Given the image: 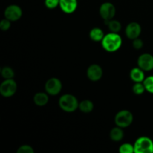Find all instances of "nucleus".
<instances>
[{
  "label": "nucleus",
  "mask_w": 153,
  "mask_h": 153,
  "mask_svg": "<svg viewBox=\"0 0 153 153\" xmlns=\"http://www.w3.org/2000/svg\"><path fill=\"white\" fill-rule=\"evenodd\" d=\"M17 153H34V150L33 149V148L31 147V146L27 144L22 145V146H19L18 148L17 151H16Z\"/></svg>",
  "instance_id": "5701e85b"
},
{
  "label": "nucleus",
  "mask_w": 153,
  "mask_h": 153,
  "mask_svg": "<svg viewBox=\"0 0 153 153\" xmlns=\"http://www.w3.org/2000/svg\"><path fill=\"white\" fill-rule=\"evenodd\" d=\"M102 68L99 64H91L87 70V76L92 82H97L102 77Z\"/></svg>",
  "instance_id": "9b49d317"
},
{
  "label": "nucleus",
  "mask_w": 153,
  "mask_h": 153,
  "mask_svg": "<svg viewBox=\"0 0 153 153\" xmlns=\"http://www.w3.org/2000/svg\"><path fill=\"white\" fill-rule=\"evenodd\" d=\"M60 8L65 13H73L78 7L77 0H60Z\"/></svg>",
  "instance_id": "f8f14e48"
},
{
  "label": "nucleus",
  "mask_w": 153,
  "mask_h": 153,
  "mask_svg": "<svg viewBox=\"0 0 153 153\" xmlns=\"http://www.w3.org/2000/svg\"><path fill=\"white\" fill-rule=\"evenodd\" d=\"M101 43L102 46L106 52H114L121 47L123 40L117 33L110 32L104 36Z\"/></svg>",
  "instance_id": "f257e3e1"
},
{
  "label": "nucleus",
  "mask_w": 153,
  "mask_h": 153,
  "mask_svg": "<svg viewBox=\"0 0 153 153\" xmlns=\"http://www.w3.org/2000/svg\"><path fill=\"white\" fill-rule=\"evenodd\" d=\"M1 75L3 79H13L15 73L13 69L10 67H4L1 70Z\"/></svg>",
  "instance_id": "6ab92c4d"
},
{
  "label": "nucleus",
  "mask_w": 153,
  "mask_h": 153,
  "mask_svg": "<svg viewBox=\"0 0 153 153\" xmlns=\"http://www.w3.org/2000/svg\"><path fill=\"white\" fill-rule=\"evenodd\" d=\"M60 0H45L44 4L47 8L54 9L59 6Z\"/></svg>",
  "instance_id": "b1692460"
},
{
  "label": "nucleus",
  "mask_w": 153,
  "mask_h": 153,
  "mask_svg": "<svg viewBox=\"0 0 153 153\" xmlns=\"http://www.w3.org/2000/svg\"><path fill=\"white\" fill-rule=\"evenodd\" d=\"M137 66L143 71L153 70V55L149 53H143L137 58Z\"/></svg>",
  "instance_id": "1a4fd4ad"
},
{
  "label": "nucleus",
  "mask_w": 153,
  "mask_h": 153,
  "mask_svg": "<svg viewBox=\"0 0 153 153\" xmlns=\"http://www.w3.org/2000/svg\"><path fill=\"white\" fill-rule=\"evenodd\" d=\"M133 114L128 110L120 111L117 113L114 117V122L117 126L120 128H127L131 125L133 122Z\"/></svg>",
  "instance_id": "20e7f679"
},
{
  "label": "nucleus",
  "mask_w": 153,
  "mask_h": 153,
  "mask_svg": "<svg viewBox=\"0 0 153 153\" xmlns=\"http://www.w3.org/2000/svg\"><path fill=\"white\" fill-rule=\"evenodd\" d=\"M10 25H11V21L4 18V19H1L0 22V29L1 31H7L10 29Z\"/></svg>",
  "instance_id": "393cba45"
},
{
  "label": "nucleus",
  "mask_w": 153,
  "mask_h": 153,
  "mask_svg": "<svg viewBox=\"0 0 153 153\" xmlns=\"http://www.w3.org/2000/svg\"><path fill=\"white\" fill-rule=\"evenodd\" d=\"M100 15L104 20H110L116 14V7L111 2H104L100 5Z\"/></svg>",
  "instance_id": "0eeeda50"
},
{
  "label": "nucleus",
  "mask_w": 153,
  "mask_h": 153,
  "mask_svg": "<svg viewBox=\"0 0 153 153\" xmlns=\"http://www.w3.org/2000/svg\"><path fill=\"white\" fill-rule=\"evenodd\" d=\"M146 91L143 82H135L132 87V91L136 95H142Z\"/></svg>",
  "instance_id": "aec40b11"
},
{
  "label": "nucleus",
  "mask_w": 153,
  "mask_h": 153,
  "mask_svg": "<svg viewBox=\"0 0 153 153\" xmlns=\"http://www.w3.org/2000/svg\"><path fill=\"white\" fill-rule=\"evenodd\" d=\"M132 46L134 47V49H140L143 46V42L141 39H140L139 37L134 39L132 41Z\"/></svg>",
  "instance_id": "a878e982"
},
{
  "label": "nucleus",
  "mask_w": 153,
  "mask_h": 153,
  "mask_svg": "<svg viewBox=\"0 0 153 153\" xmlns=\"http://www.w3.org/2000/svg\"><path fill=\"white\" fill-rule=\"evenodd\" d=\"M130 79L135 82H143L145 79L144 71L140 67H134L131 70L129 73Z\"/></svg>",
  "instance_id": "ddd939ff"
},
{
  "label": "nucleus",
  "mask_w": 153,
  "mask_h": 153,
  "mask_svg": "<svg viewBox=\"0 0 153 153\" xmlns=\"http://www.w3.org/2000/svg\"><path fill=\"white\" fill-rule=\"evenodd\" d=\"M119 152L120 153H133L134 152V145L128 143H123L119 148Z\"/></svg>",
  "instance_id": "4be33fe9"
},
{
  "label": "nucleus",
  "mask_w": 153,
  "mask_h": 153,
  "mask_svg": "<svg viewBox=\"0 0 153 153\" xmlns=\"http://www.w3.org/2000/svg\"><path fill=\"white\" fill-rule=\"evenodd\" d=\"M105 34L102 30L101 28L96 27V28H93L90 31L89 37L94 42H101L102 40L103 37H104Z\"/></svg>",
  "instance_id": "2eb2a0df"
},
{
  "label": "nucleus",
  "mask_w": 153,
  "mask_h": 153,
  "mask_svg": "<svg viewBox=\"0 0 153 153\" xmlns=\"http://www.w3.org/2000/svg\"><path fill=\"white\" fill-rule=\"evenodd\" d=\"M58 105L64 111L72 113L76 111L79 108V102L75 96L70 94H66L60 97Z\"/></svg>",
  "instance_id": "f03ea898"
},
{
  "label": "nucleus",
  "mask_w": 153,
  "mask_h": 153,
  "mask_svg": "<svg viewBox=\"0 0 153 153\" xmlns=\"http://www.w3.org/2000/svg\"><path fill=\"white\" fill-rule=\"evenodd\" d=\"M126 35L129 40H134L141 34V26L138 22H131L127 25L125 30Z\"/></svg>",
  "instance_id": "9d476101"
},
{
  "label": "nucleus",
  "mask_w": 153,
  "mask_h": 153,
  "mask_svg": "<svg viewBox=\"0 0 153 153\" xmlns=\"http://www.w3.org/2000/svg\"><path fill=\"white\" fill-rule=\"evenodd\" d=\"M17 90L16 82L13 79H4L0 85V94L2 97L8 98L15 94Z\"/></svg>",
  "instance_id": "39448f33"
},
{
  "label": "nucleus",
  "mask_w": 153,
  "mask_h": 153,
  "mask_svg": "<svg viewBox=\"0 0 153 153\" xmlns=\"http://www.w3.org/2000/svg\"><path fill=\"white\" fill-rule=\"evenodd\" d=\"M62 90V83L58 78H51L45 84V91L49 95L56 96Z\"/></svg>",
  "instance_id": "423d86ee"
},
{
  "label": "nucleus",
  "mask_w": 153,
  "mask_h": 153,
  "mask_svg": "<svg viewBox=\"0 0 153 153\" xmlns=\"http://www.w3.org/2000/svg\"><path fill=\"white\" fill-rule=\"evenodd\" d=\"M124 137V132L122 128L119 126L114 127L110 131V138L115 142L120 141Z\"/></svg>",
  "instance_id": "dca6fc26"
},
{
  "label": "nucleus",
  "mask_w": 153,
  "mask_h": 153,
  "mask_svg": "<svg viewBox=\"0 0 153 153\" xmlns=\"http://www.w3.org/2000/svg\"><path fill=\"white\" fill-rule=\"evenodd\" d=\"M94 105L92 101L89 100H82L81 102H79V108L82 112L85 114L91 113L93 110H94Z\"/></svg>",
  "instance_id": "f3484780"
},
{
  "label": "nucleus",
  "mask_w": 153,
  "mask_h": 153,
  "mask_svg": "<svg viewBox=\"0 0 153 153\" xmlns=\"http://www.w3.org/2000/svg\"><path fill=\"white\" fill-rule=\"evenodd\" d=\"M134 147L135 153H152L153 141L149 137L142 136L134 142Z\"/></svg>",
  "instance_id": "7ed1b4c3"
},
{
  "label": "nucleus",
  "mask_w": 153,
  "mask_h": 153,
  "mask_svg": "<svg viewBox=\"0 0 153 153\" xmlns=\"http://www.w3.org/2000/svg\"><path fill=\"white\" fill-rule=\"evenodd\" d=\"M105 23L106 25L108 26L109 30L111 32H114L118 33L122 28V25H121L120 22L117 19H110V20H104Z\"/></svg>",
  "instance_id": "a211bd4d"
},
{
  "label": "nucleus",
  "mask_w": 153,
  "mask_h": 153,
  "mask_svg": "<svg viewBox=\"0 0 153 153\" xmlns=\"http://www.w3.org/2000/svg\"><path fill=\"white\" fill-rule=\"evenodd\" d=\"M4 18L11 22L19 20L22 16V10L19 6L16 4H10L5 8L4 11Z\"/></svg>",
  "instance_id": "6e6552de"
},
{
  "label": "nucleus",
  "mask_w": 153,
  "mask_h": 153,
  "mask_svg": "<svg viewBox=\"0 0 153 153\" xmlns=\"http://www.w3.org/2000/svg\"><path fill=\"white\" fill-rule=\"evenodd\" d=\"M143 83L144 85L145 88H146V91L153 94V76L145 78Z\"/></svg>",
  "instance_id": "412c9836"
},
{
  "label": "nucleus",
  "mask_w": 153,
  "mask_h": 153,
  "mask_svg": "<svg viewBox=\"0 0 153 153\" xmlns=\"http://www.w3.org/2000/svg\"><path fill=\"white\" fill-rule=\"evenodd\" d=\"M34 104L39 107L45 106L49 102V94L44 92H38L34 94L33 98Z\"/></svg>",
  "instance_id": "4468645a"
}]
</instances>
